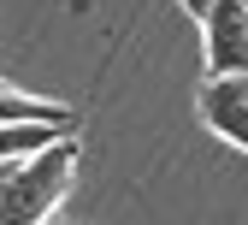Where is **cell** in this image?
<instances>
[{"label":"cell","mask_w":248,"mask_h":225,"mask_svg":"<svg viewBox=\"0 0 248 225\" xmlns=\"http://www.w3.org/2000/svg\"><path fill=\"white\" fill-rule=\"evenodd\" d=\"M201 48L213 77H236L248 59V6L242 0H213L201 12Z\"/></svg>","instance_id":"6da1fadb"},{"label":"cell","mask_w":248,"mask_h":225,"mask_svg":"<svg viewBox=\"0 0 248 225\" xmlns=\"http://www.w3.org/2000/svg\"><path fill=\"white\" fill-rule=\"evenodd\" d=\"M195 107H201V124L213 137H225L231 148H248V83H242V71L236 77H207Z\"/></svg>","instance_id":"7a4b0ae2"},{"label":"cell","mask_w":248,"mask_h":225,"mask_svg":"<svg viewBox=\"0 0 248 225\" xmlns=\"http://www.w3.org/2000/svg\"><path fill=\"white\" fill-rule=\"evenodd\" d=\"M24 119H42V124H77V113L65 101H47V95H30L18 83L0 77V124H24Z\"/></svg>","instance_id":"3957f363"},{"label":"cell","mask_w":248,"mask_h":225,"mask_svg":"<svg viewBox=\"0 0 248 225\" xmlns=\"http://www.w3.org/2000/svg\"><path fill=\"white\" fill-rule=\"evenodd\" d=\"M83 124H42V119H24V124H0V160H30L36 148L59 142V137H77Z\"/></svg>","instance_id":"277c9868"},{"label":"cell","mask_w":248,"mask_h":225,"mask_svg":"<svg viewBox=\"0 0 248 225\" xmlns=\"http://www.w3.org/2000/svg\"><path fill=\"white\" fill-rule=\"evenodd\" d=\"M177 6H183V12H195V18H201V12L213 6V0H177Z\"/></svg>","instance_id":"5b68a950"},{"label":"cell","mask_w":248,"mask_h":225,"mask_svg":"<svg viewBox=\"0 0 248 225\" xmlns=\"http://www.w3.org/2000/svg\"><path fill=\"white\" fill-rule=\"evenodd\" d=\"M36 225H77V219H59V213H47V219H36Z\"/></svg>","instance_id":"8992f818"}]
</instances>
